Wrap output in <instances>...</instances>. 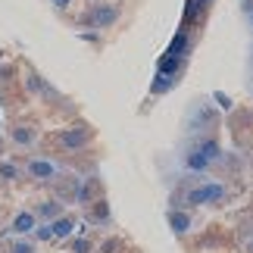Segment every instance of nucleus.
<instances>
[{"label": "nucleus", "mask_w": 253, "mask_h": 253, "mask_svg": "<svg viewBox=\"0 0 253 253\" xmlns=\"http://www.w3.org/2000/svg\"><path fill=\"white\" fill-rule=\"evenodd\" d=\"M247 253H253V241H250V247H247Z\"/></svg>", "instance_id": "f3484780"}, {"label": "nucleus", "mask_w": 253, "mask_h": 253, "mask_svg": "<svg viewBox=\"0 0 253 253\" xmlns=\"http://www.w3.org/2000/svg\"><path fill=\"white\" fill-rule=\"evenodd\" d=\"M28 91H32V94H50V87H47V82L41 79V75L28 72Z\"/></svg>", "instance_id": "4468645a"}, {"label": "nucleus", "mask_w": 253, "mask_h": 253, "mask_svg": "<svg viewBox=\"0 0 253 253\" xmlns=\"http://www.w3.org/2000/svg\"><path fill=\"white\" fill-rule=\"evenodd\" d=\"M38 222H53L56 216H63V203L60 200H44V203H38V210H32Z\"/></svg>", "instance_id": "423d86ee"}, {"label": "nucleus", "mask_w": 253, "mask_h": 253, "mask_svg": "<svg viewBox=\"0 0 253 253\" xmlns=\"http://www.w3.org/2000/svg\"><path fill=\"white\" fill-rule=\"evenodd\" d=\"M169 225H172L175 235H184V231H191V216H188V212L172 210V212H169Z\"/></svg>", "instance_id": "9d476101"}, {"label": "nucleus", "mask_w": 253, "mask_h": 253, "mask_svg": "<svg viewBox=\"0 0 253 253\" xmlns=\"http://www.w3.org/2000/svg\"><path fill=\"white\" fill-rule=\"evenodd\" d=\"M250 22H253V9H250Z\"/></svg>", "instance_id": "a211bd4d"}, {"label": "nucleus", "mask_w": 253, "mask_h": 253, "mask_svg": "<svg viewBox=\"0 0 253 253\" xmlns=\"http://www.w3.org/2000/svg\"><path fill=\"white\" fill-rule=\"evenodd\" d=\"M87 141H91V128H66L60 134V144L66 150H79V147H84Z\"/></svg>", "instance_id": "20e7f679"}, {"label": "nucleus", "mask_w": 253, "mask_h": 253, "mask_svg": "<svg viewBox=\"0 0 253 253\" xmlns=\"http://www.w3.org/2000/svg\"><path fill=\"white\" fill-rule=\"evenodd\" d=\"M50 225V238H69L75 231V219L72 216H56L53 222H47Z\"/></svg>", "instance_id": "6e6552de"}, {"label": "nucleus", "mask_w": 253, "mask_h": 253, "mask_svg": "<svg viewBox=\"0 0 253 253\" xmlns=\"http://www.w3.org/2000/svg\"><path fill=\"white\" fill-rule=\"evenodd\" d=\"M32 181H44V184H50L56 175H60V169H56V163L50 160H44V157H32L25 163V169H22Z\"/></svg>", "instance_id": "f03ea898"}, {"label": "nucleus", "mask_w": 253, "mask_h": 253, "mask_svg": "<svg viewBox=\"0 0 253 253\" xmlns=\"http://www.w3.org/2000/svg\"><path fill=\"white\" fill-rule=\"evenodd\" d=\"M222 197H225V184L222 181H203V184H197V188H191L184 194L181 203L184 207H212Z\"/></svg>", "instance_id": "f257e3e1"}, {"label": "nucleus", "mask_w": 253, "mask_h": 253, "mask_svg": "<svg viewBox=\"0 0 253 253\" xmlns=\"http://www.w3.org/2000/svg\"><path fill=\"white\" fill-rule=\"evenodd\" d=\"M50 3H53L56 9H66V6H69V3H72V0H50Z\"/></svg>", "instance_id": "dca6fc26"}, {"label": "nucleus", "mask_w": 253, "mask_h": 253, "mask_svg": "<svg viewBox=\"0 0 253 253\" xmlns=\"http://www.w3.org/2000/svg\"><path fill=\"white\" fill-rule=\"evenodd\" d=\"M116 16H119V9L110 6V3H100V6H94V13L87 16V22H91L94 28H106V25H113L116 22Z\"/></svg>", "instance_id": "39448f33"}, {"label": "nucleus", "mask_w": 253, "mask_h": 253, "mask_svg": "<svg viewBox=\"0 0 253 253\" xmlns=\"http://www.w3.org/2000/svg\"><path fill=\"white\" fill-rule=\"evenodd\" d=\"M9 141H13L16 147H32V144L38 141V131L28 128V125H16V128L9 131Z\"/></svg>", "instance_id": "0eeeda50"}, {"label": "nucleus", "mask_w": 253, "mask_h": 253, "mask_svg": "<svg viewBox=\"0 0 253 253\" xmlns=\"http://www.w3.org/2000/svg\"><path fill=\"white\" fill-rule=\"evenodd\" d=\"M6 253H38V244L32 238H13L6 244Z\"/></svg>", "instance_id": "f8f14e48"}, {"label": "nucleus", "mask_w": 253, "mask_h": 253, "mask_svg": "<svg viewBox=\"0 0 253 253\" xmlns=\"http://www.w3.org/2000/svg\"><path fill=\"white\" fill-rule=\"evenodd\" d=\"M72 250L75 253H91V244H87V241H72Z\"/></svg>", "instance_id": "2eb2a0df"}, {"label": "nucleus", "mask_w": 253, "mask_h": 253, "mask_svg": "<svg viewBox=\"0 0 253 253\" xmlns=\"http://www.w3.org/2000/svg\"><path fill=\"white\" fill-rule=\"evenodd\" d=\"M22 166H16V163H9V160H0V181H19L22 178Z\"/></svg>", "instance_id": "9b49d317"}, {"label": "nucleus", "mask_w": 253, "mask_h": 253, "mask_svg": "<svg viewBox=\"0 0 253 253\" xmlns=\"http://www.w3.org/2000/svg\"><path fill=\"white\" fill-rule=\"evenodd\" d=\"M197 153H200V157L207 160V163H216V160L222 157V147H219V141H216V138H203V141L197 144Z\"/></svg>", "instance_id": "1a4fd4ad"}, {"label": "nucleus", "mask_w": 253, "mask_h": 253, "mask_svg": "<svg viewBox=\"0 0 253 253\" xmlns=\"http://www.w3.org/2000/svg\"><path fill=\"white\" fill-rule=\"evenodd\" d=\"M184 166H188L191 172H207V169H210V163H207V160H203L200 153H197V147H194V150L184 153Z\"/></svg>", "instance_id": "ddd939ff"}, {"label": "nucleus", "mask_w": 253, "mask_h": 253, "mask_svg": "<svg viewBox=\"0 0 253 253\" xmlns=\"http://www.w3.org/2000/svg\"><path fill=\"white\" fill-rule=\"evenodd\" d=\"M38 228V216L32 210H19L13 222H9V231H13V238H32V231Z\"/></svg>", "instance_id": "7ed1b4c3"}]
</instances>
